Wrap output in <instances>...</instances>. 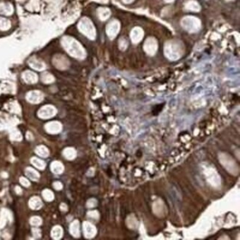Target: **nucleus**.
Instances as JSON below:
<instances>
[{"label": "nucleus", "instance_id": "2", "mask_svg": "<svg viewBox=\"0 0 240 240\" xmlns=\"http://www.w3.org/2000/svg\"><path fill=\"white\" fill-rule=\"evenodd\" d=\"M182 26L190 33H195L201 28V22L199 19L194 17H186L182 19Z\"/></svg>", "mask_w": 240, "mask_h": 240}, {"label": "nucleus", "instance_id": "6", "mask_svg": "<svg viewBox=\"0 0 240 240\" xmlns=\"http://www.w3.org/2000/svg\"><path fill=\"white\" fill-rule=\"evenodd\" d=\"M143 37V31L141 27H135L131 33V38L134 43H138Z\"/></svg>", "mask_w": 240, "mask_h": 240}, {"label": "nucleus", "instance_id": "8", "mask_svg": "<svg viewBox=\"0 0 240 240\" xmlns=\"http://www.w3.org/2000/svg\"><path fill=\"white\" fill-rule=\"evenodd\" d=\"M50 169L54 174H57V175L62 174L63 171H64V166L59 161L53 162L52 164H51Z\"/></svg>", "mask_w": 240, "mask_h": 240}, {"label": "nucleus", "instance_id": "21", "mask_svg": "<svg viewBox=\"0 0 240 240\" xmlns=\"http://www.w3.org/2000/svg\"><path fill=\"white\" fill-rule=\"evenodd\" d=\"M53 187L56 190H61L62 188V185L60 182H55L53 183Z\"/></svg>", "mask_w": 240, "mask_h": 240}, {"label": "nucleus", "instance_id": "10", "mask_svg": "<svg viewBox=\"0 0 240 240\" xmlns=\"http://www.w3.org/2000/svg\"><path fill=\"white\" fill-rule=\"evenodd\" d=\"M41 116L43 117H52L55 114V109L52 107H44L41 110Z\"/></svg>", "mask_w": 240, "mask_h": 240}, {"label": "nucleus", "instance_id": "14", "mask_svg": "<svg viewBox=\"0 0 240 240\" xmlns=\"http://www.w3.org/2000/svg\"><path fill=\"white\" fill-rule=\"evenodd\" d=\"M36 151L40 157H47L48 155H49V150H48L47 148L45 147L44 146H38V147L36 148Z\"/></svg>", "mask_w": 240, "mask_h": 240}, {"label": "nucleus", "instance_id": "4", "mask_svg": "<svg viewBox=\"0 0 240 240\" xmlns=\"http://www.w3.org/2000/svg\"><path fill=\"white\" fill-rule=\"evenodd\" d=\"M144 50L149 55L155 54L157 50V42L154 38H149L146 40L144 44Z\"/></svg>", "mask_w": 240, "mask_h": 240}, {"label": "nucleus", "instance_id": "5", "mask_svg": "<svg viewBox=\"0 0 240 240\" xmlns=\"http://www.w3.org/2000/svg\"><path fill=\"white\" fill-rule=\"evenodd\" d=\"M119 29H120V25H119L118 22L117 21H113L111 23H109L107 27V31L108 35L111 38H113L117 35V32L119 31Z\"/></svg>", "mask_w": 240, "mask_h": 240}, {"label": "nucleus", "instance_id": "19", "mask_svg": "<svg viewBox=\"0 0 240 240\" xmlns=\"http://www.w3.org/2000/svg\"><path fill=\"white\" fill-rule=\"evenodd\" d=\"M31 224L33 225H36V226H38V225H40L41 224V220L40 217H34L31 219Z\"/></svg>", "mask_w": 240, "mask_h": 240}, {"label": "nucleus", "instance_id": "26", "mask_svg": "<svg viewBox=\"0 0 240 240\" xmlns=\"http://www.w3.org/2000/svg\"><path fill=\"white\" fill-rule=\"evenodd\" d=\"M96 1H98V2H104V0H96Z\"/></svg>", "mask_w": 240, "mask_h": 240}, {"label": "nucleus", "instance_id": "25", "mask_svg": "<svg viewBox=\"0 0 240 240\" xmlns=\"http://www.w3.org/2000/svg\"><path fill=\"white\" fill-rule=\"evenodd\" d=\"M165 1L166 2H172L175 1V0H165Z\"/></svg>", "mask_w": 240, "mask_h": 240}, {"label": "nucleus", "instance_id": "7", "mask_svg": "<svg viewBox=\"0 0 240 240\" xmlns=\"http://www.w3.org/2000/svg\"><path fill=\"white\" fill-rule=\"evenodd\" d=\"M61 125L59 123H57V122H52V123H48L47 125L46 126V129L48 132L55 134V133H58L61 131Z\"/></svg>", "mask_w": 240, "mask_h": 240}, {"label": "nucleus", "instance_id": "16", "mask_svg": "<svg viewBox=\"0 0 240 240\" xmlns=\"http://www.w3.org/2000/svg\"><path fill=\"white\" fill-rule=\"evenodd\" d=\"M42 196L44 197V199L47 202H50L52 201L53 199H54V195L53 193L49 189H45L42 192Z\"/></svg>", "mask_w": 240, "mask_h": 240}, {"label": "nucleus", "instance_id": "1", "mask_svg": "<svg viewBox=\"0 0 240 240\" xmlns=\"http://www.w3.org/2000/svg\"><path fill=\"white\" fill-rule=\"evenodd\" d=\"M166 56L171 60H178L183 54V46L180 41L171 40L167 41L164 47Z\"/></svg>", "mask_w": 240, "mask_h": 240}, {"label": "nucleus", "instance_id": "15", "mask_svg": "<svg viewBox=\"0 0 240 240\" xmlns=\"http://www.w3.org/2000/svg\"><path fill=\"white\" fill-rule=\"evenodd\" d=\"M26 174L27 176L31 179V180H35V181H37V180L39 179V174H38L36 171L33 170V169H27Z\"/></svg>", "mask_w": 240, "mask_h": 240}, {"label": "nucleus", "instance_id": "20", "mask_svg": "<svg viewBox=\"0 0 240 240\" xmlns=\"http://www.w3.org/2000/svg\"><path fill=\"white\" fill-rule=\"evenodd\" d=\"M77 227H78V223H77L76 222H73V223L72 224L71 227H70V230H71L70 231H71L72 234L74 235V236H75V235L76 234L77 232H78V231H77Z\"/></svg>", "mask_w": 240, "mask_h": 240}, {"label": "nucleus", "instance_id": "22", "mask_svg": "<svg viewBox=\"0 0 240 240\" xmlns=\"http://www.w3.org/2000/svg\"><path fill=\"white\" fill-rule=\"evenodd\" d=\"M33 233H34V236H36V237H40V236H41V233H40V230L38 229H34L33 230Z\"/></svg>", "mask_w": 240, "mask_h": 240}, {"label": "nucleus", "instance_id": "24", "mask_svg": "<svg viewBox=\"0 0 240 240\" xmlns=\"http://www.w3.org/2000/svg\"><path fill=\"white\" fill-rule=\"evenodd\" d=\"M133 1H134V0H123V2L126 3V4H129V3H131V2H132Z\"/></svg>", "mask_w": 240, "mask_h": 240}, {"label": "nucleus", "instance_id": "3", "mask_svg": "<svg viewBox=\"0 0 240 240\" xmlns=\"http://www.w3.org/2000/svg\"><path fill=\"white\" fill-rule=\"evenodd\" d=\"M79 29L83 32L85 35H87L90 38H93L96 35V31L93 27V25L90 22V19L84 18L82 19L79 23Z\"/></svg>", "mask_w": 240, "mask_h": 240}, {"label": "nucleus", "instance_id": "12", "mask_svg": "<svg viewBox=\"0 0 240 240\" xmlns=\"http://www.w3.org/2000/svg\"><path fill=\"white\" fill-rule=\"evenodd\" d=\"M186 8L191 11H199L200 10V5L195 1H189L186 4Z\"/></svg>", "mask_w": 240, "mask_h": 240}, {"label": "nucleus", "instance_id": "23", "mask_svg": "<svg viewBox=\"0 0 240 240\" xmlns=\"http://www.w3.org/2000/svg\"><path fill=\"white\" fill-rule=\"evenodd\" d=\"M21 182H22L23 185H25V186H29V182L25 179H21Z\"/></svg>", "mask_w": 240, "mask_h": 240}, {"label": "nucleus", "instance_id": "17", "mask_svg": "<svg viewBox=\"0 0 240 240\" xmlns=\"http://www.w3.org/2000/svg\"><path fill=\"white\" fill-rule=\"evenodd\" d=\"M32 163H33L36 168L39 169H44L45 168V166H46V163H45L44 161L39 160V159L36 158V157H34V158L32 159Z\"/></svg>", "mask_w": 240, "mask_h": 240}, {"label": "nucleus", "instance_id": "18", "mask_svg": "<svg viewBox=\"0 0 240 240\" xmlns=\"http://www.w3.org/2000/svg\"><path fill=\"white\" fill-rule=\"evenodd\" d=\"M75 151L72 149H66L64 151V155L65 156L66 158L72 159L75 157Z\"/></svg>", "mask_w": 240, "mask_h": 240}, {"label": "nucleus", "instance_id": "9", "mask_svg": "<svg viewBox=\"0 0 240 240\" xmlns=\"http://www.w3.org/2000/svg\"><path fill=\"white\" fill-rule=\"evenodd\" d=\"M63 235V230L60 226H55L51 231V236L54 239H59Z\"/></svg>", "mask_w": 240, "mask_h": 240}, {"label": "nucleus", "instance_id": "13", "mask_svg": "<svg viewBox=\"0 0 240 240\" xmlns=\"http://www.w3.org/2000/svg\"><path fill=\"white\" fill-rule=\"evenodd\" d=\"M98 16L101 20H106L110 16V11L107 8H99L98 11Z\"/></svg>", "mask_w": 240, "mask_h": 240}, {"label": "nucleus", "instance_id": "11", "mask_svg": "<svg viewBox=\"0 0 240 240\" xmlns=\"http://www.w3.org/2000/svg\"><path fill=\"white\" fill-rule=\"evenodd\" d=\"M30 205L31 208L38 210V209L41 208V206H42V202H41L39 198L35 196V197H33L30 199Z\"/></svg>", "mask_w": 240, "mask_h": 240}]
</instances>
